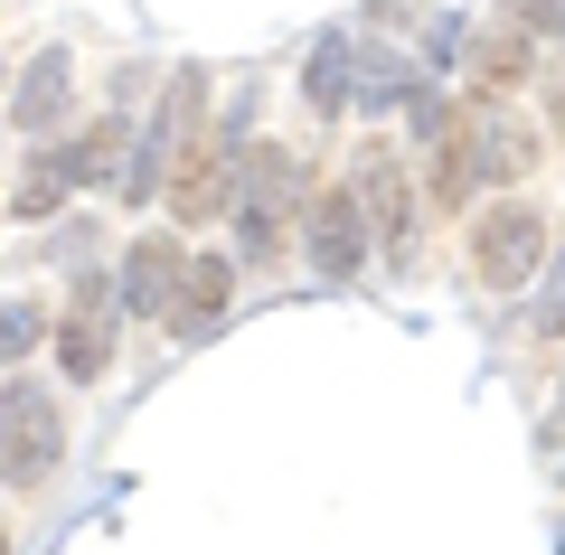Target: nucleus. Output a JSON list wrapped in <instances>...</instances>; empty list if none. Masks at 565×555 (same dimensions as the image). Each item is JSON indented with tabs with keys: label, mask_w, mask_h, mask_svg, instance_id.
<instances>
[{
	"label": "nucleus",
	"mask_w": 565,
	"mask_h": 555,
	"mask_svg": "<svg viewBox=\"0 0 565 555\" xmlns=\"http://www.w3.org/2000/svg\"><path fill=\"white\" fill-rule=\"evenodd\" d=\"M57 452H66L57 396H39V386H0V480L39 490V480L57 471Z\"/></svg>",
	"instance_id": "obj_1"
},
{
	"label": "nucleus",
	"mask_w": 565,
	"mask_h": 555,
	"mask_svg": "<svg viewBox=\"0 0 565 555\" xmlns=\"http://www.w3.org/2000/svg\"><path fill=\"white\" fill-rule=\"evenodd\" d=\"M199 95H207V76L199 66H180L170 76V95H161V122H151V141L132 151V170H122V199H161V179H180V141L199 132Z\"/></svg>",
	"instance_id": "obj_2"
},
{
	"label": "nucleus",
	"mask_w": 565,
	"mask_h": 555,
	"mask_svg": "<svg viewBox=\"0 0 565 555\" xmlns=\"http://www.w3.org/2000/svg\"><path fill=\"white\" fill-rule=\"evenodd\" d=\"M471 264H481V282H490V292L527 282V274L546 264V217H537V207H519V199H509V207H490V217L471 226Z\"/></svg>",
	"instance_id": "obj_3"
},
{
	"label": "nucleus",
	"mask_w": 565,
	"mask_h": 555,
	"mask_svg": "<svg viewBox=\"0 0 565 555\" xmlns=\"http://www.w3.org/2000/svg\"><path fill=\"white\" fill-rule=\"evenodd\" d=\"M236 207H245V245H255V255H274V236H282V207H292V160H282V151H245Z\"/></svg>",
	"instance_id": "obj_4"
},
{
	"label": "nucleus",
	"mask_w": 565,
	"mask_h": 555,
	"mask_svg": "<svg viewBox=\"0 0 565 555\" xmlns=\"http://www.w3.org/2000/svg\"><path fill=\"white\" fill-rule=\"evenodd\" d=\"M180 274H189V255L170 236H141L132 245V264H122V311L132 320H170V301H180Z\"/></svg>",
	"instance_id": "obj_5"
},
{
	"label": "nucleus",
	"mask_w": 565,
	"mask_h": 555,
	"mask_svg": "<svg viewBox=\"0 0 565 555\" xmlns=\"http://www.w3.org/2000/svg\"><path fill=\"white\" fill-rule=\"evenodd\" d=\"M311 264H321L330 282H349L367 264V226H359V199H349V189H321V199H311Z\"/></svg>",
	"instance_id": "obj_6"
},
{
	"label": "nucleus",
	"mask_w": 565,
	"mask_h": 555,
	"mask_svg": "<svg viewBox=\"0 0 565 555\" xmlns=\"http://www.w3.org/2000/svg\"><path fill=\"white\" fill-rule=\"evenodd\" d=\"M349 199H359L367 217L386 226V245L415 236V217H405V160L386 151V141H367V151H359V170H349Z\"/></svg>",
	"instance_id": "obj_7"
},
{
	"label": "nucleus",
	"mask_w": 565,
	"mask_h": 555,
	"mask_svg": "<svg viewBox=\"0 0 565 555\" xmlns=\"http://www.w3.org/2000/svg\"><path fill=\"white\" fill-rule=\"evenodd\" d=\"M226 292H236L226 255H189V274H180V301H170V330H180V339H207V330H217V311H226Z\"/></svg>",
	"instance_id": "obj_8"
},
{
	"label": "nucleus",
	"mask_w": 565,
	"mask_h": 555,
	"mask_svg": "<svg viewBox=\"0 0 565 555\" xmlns=\"http://www.w3.org/2000/svg\"><path fill=\"white\" fill-rule=\"evenodd\" d=\"M57 114H66V47H39L20 66V85H10V122L20 132H47Z\"/></svg>",
	"instance_id": "obj_9"
},
{
	"label": "nucleus",
	"mask_w": 565,
	"mask_h": 555,
	"mask_svg": "<svg viewBox=\"0 0 565 555\" xmlns=\"http://www.w3.org/2000/svg\"><path fill=\"white\" fill-rule=\"evenodd\" d=\"M57 357H66V377H104V282L95 274L76 282V311H66Z\"/></svg>",
	"instance_id": "obj_10"
},
{
	"label": "nucleus",
	"mask_w": 565,
	"mask_h": 555,
	"mask_svg": "<svg viewBox=\"0 0 565 555\" xmlns=\"http://www.w3.org/2000/svg\"><path fill=\"white\" fill-rule=\"evenodd\" d=\"M349 85H359V47H349V39H321V47H311V66H302L311 114H340V104H349Z\"/></svg>",
	"instance_id": "obj_11"
},
{
	"label": "nucleus",
	"mask_w": 565,
	"mask_h": 555,
	"mask_svg": "<svg viewBox=\"0 0 565 555\" xmlns=\"http://www.w3.org/2000/svg\"><path fill=\"white\" fill-rule=\"evenodd\" d=\"M122 170H132V151H122V122H95V132L66 151V179H114V189H122Z\"/></svg>",
	"instance_id": "obj_12"
},
{
	"label": "nucleus",
	"mask_w": 565,
	"mask_h": 555,
	"mask_svg": "<svg viewBox=\"0 0 565 555\" xmlns=\"http://www.w3.org/2000/svg\"><path fill=\"white\" fill-rule=\"evenodd\" d=\"M66 189H76V179H66V151H57V160H29V189H20V217H47V207H57Z\"/></svg>",
	"instance_id": "obj_13"
},
{
	"label": "nucleus",
	"mask_w": 565,
	"mask_h": 555,
	"mask_svg": "<svg viewBox=\"0 0 565 555\" xmlns=\"http://www.w3.org/2000/svg\"><path fill=\"white\" fill-rule=\"evenodd\" d=\"M39 330H47V320H39V301H0V367L39 349Z\"/></svg>",
	"instance_id": "obj_14"
},
{
	"label": "nucleus",
	"mask_w": 565,
	"mask_h": 555,
	"mask_svg": "<svg viewBox=\"0 0 565 555\" xmlns=\"http://www.w3.org/2000/svg\"><path fill=\"white\" fill-rule=\"evenodd\" d=\"M471 66H481L490 85H509V76L527 66V47H519V39H471Z\"/></svg>",
	"instance_id": "obj_15"
},
{
	"label": "nucleus",
	"mask_w": 565,
	"mask_h": 555,
	"mask_svg": "<svg viewBox=\"0 0 565 555\" xmlns=\"http://www.w3.org/2000/svg\"><path fill=\"white\" fill-rule=\"evenodd\" d=\"M527 330H546V339L565 330V255L546 264V292H537V311H527Z\"/></svg>",
	"instance_id": "obj_16"
},
{
	"label": "nucleus",
	"mask_w": 565,
	"mask_h": 555,
	"mask_svg": "<svg viewBox=\"0 0 565 555\" xmlns=\"http://www.w3.org/2000/svg\"><path fill=\"white\" fill-rule=\"evenodd\" d=\"M509 10H519L527 29H565V0H509Z\"/></svg>",
	"instance_id": "obj_17"
},
{
	"label": "nucleus",
	"mask_w": 565,
	"mask_h": 555,
	"mask_svg": "<svg viewBox=\"0 0 565 555\" xmlns=\"http://www.w3.org/2000/svg\"><path fill=\"white\" fill-rule=\"evenodd\" d=\"M556 132H565V104H556Z\"/></svg>",
	"instance_id": "obj_18"
},
{
	"label": "nucleus",
	"mask_w": 565,
	"mask_h": 555,
	"mask_svg": "<svg viewBox=\"0 0 565 555\" xmlns=\"http://www.w3.org/2000/svg\"><path fill=\"white\" fill-rule=\"evenodd\" d=\"M0 555H10V536H0Z\"/></svg>",
	"instance_id": "obj_19"
}]
</instances>
